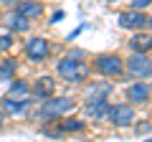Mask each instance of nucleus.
Instances as JSON below:
<instances>
[{"label": "nucleus", "instance_id": "19", "mask_svg": "<svg viewBox=\"0 0 152 142\" xmlns=\"http://www.w3.org/2000/svg\"><path fill=\"white\" fill-rule=\"evenodd\" d=\"M3 3H8V5H10V3H20V0H3Z\"/></svg>", "mask_w": 152, "mask_h": 142}, {"label": "nucleus", "instance_id": "13", "mask_svg": "<svg viewBox=\"0 0 152 142\" xmlns=\"http://www.w3.org/2000/svg\"><path fill=\"white\" fill-rule=\"evenodd\" d=\"M8 28H13V31H18V33H23V31H28V20L23 15H18V13H13L10 18H8Z\"/></svg>", "mask_w": 152, "mask_h": 142}, {"label": "nucleus", "instance_id": "5", "mask_svg": "<svg viewBox=\"0 0 152 142\" xmlns=\"http://www.w3.org/2000/svg\"><path fill=\"white\" fill-rule=\"evenodd\" d=\"M69 109H74V102L66 97H58V99H48L41 109V117H58V114H66Z\"/></svg>", "mask_w": 152, "mask_h": 142}, {"label": "nucleus", "instance_id": "8", "mask_svg": "<svg viewBox=\"0 0 152 142\" xmlns=\"http://www.w3.org/2000/svg\"><path fill=\"white\" fill-rule=\"evenodd\" d=\"M18 15H23L26 20L41 18V15H43V5L36 3V0H20V3H18Z\"/></svg>", "mask_w": 152, "mask_h": 142}, {"label": "nucleus", "instance_id": "4", "mask_svg": "<svg viewBox=\"0 0 152 142\" xmlns=\"http://www.w3.org/2000/svg\"><path fill=\"white\" fill-rule=\"evenodd\" d=\"M96 71H102L104 76H119L122 74V59L114 53H104L96 59Z\"/></svg>", "mask_w": 152, "mask_h": 142}, {"label": "nucleus", "instance_id": "7", "mask_svg": "<svg viewBox=\"0 0 152 142\" xmlns=\"http://www.w3.org/2000/svg\"><path fill=\"white\" fill-rule=\"evenodd\" d=\"M26 53L31 56L33 61H43L46 56H48V41L43 38H31L26 43Z\"/></svg>", "mask_w": 152, "mask_h": 142}, {"label": "nucleus", "instance_id": "2", "mask_svg": "<svg viewBox=\"0 0 152 142\" xmlns=\"http://www.w3.org/2000/svg\"><path fill=\"white\" fill-rule=\"evenodd\" d=\"M127 71L132 76H152V61L147 59V53H132L127 61Z\"/></svg>", "mask_w": 152, "mask_h": 142}, {"label": "nucleus", "instance_id": "21", "mask_svg": "<svg viewBox=\"0 0 152 142\" xmlns=\"http://www.w3.org/2000/svg\"><path fill=\"white\" fill-rule=\"evenodd\" d=\"M147 142H152V140H147Z\"/></svg>", "mask_w": 152, "mask_h": 142}, {"label": "nucleus", "instance_id": "14", "mask_svg": "<svg viewBox=\"0 0 152 142\" xmlns=\"http://www.w3.org/2000/svg\"><path fill=\"white\" fill-rule=\"evenodd\" d=\"M28 104V99H15V97H5V102H3V107H5L8 112H20L23 107Z\"/></svg>", "mask_w": 152, "mask_h": 142}, {"label": "nucleus", "instance_id": "11", "mask_svg": "<svg viewBox=\"0 0 152 142\" xmlns=\"http://www.w3.org/2000/svg\"><path fill=\"white\" fill-rule=\"evenodd\" d=\"M33 94L41 97V99H51V97H53V81H51V76L38 79L36 86H33Z\"/></svg>", "mask_w": 152, "mask_h": 142}, {"label": "nucleus", "instance_id": "1", "mask_svg": "<svg viewBox=\"0 0 152 142\" xmlns=\"http://www.w3.org/2000/svg\"><path fill=\"white\" fill-rule=\"evenodd\" d=\"M58 74L66 79V81H84L89 74V66L84 64V61H76V59H64L58 61Z\"/></svg>", "mask_w": 152, "mask_h": 142}, {"label": "nucleus", "instance_id": "6", "mask_svg": "<svg viewBox=\"0 0 152 142\" xmlns=\"http://www.w3.org/2000/svg\"><path fill=\"white\" fill-rule=\"evenodd\" d=\"M119 26L122 28H132V31H140L147 26V15H142L140 10H124L119 15Z\"/></svg>", "mask_w": 152, "mask_h": 142}, {"label": "nucleus", "instance_id": "18", "mask_svg": "<svg viewBox=\"0 0 152 142\" xmlns=\"http://www.w3.org/2000/svg\"><path fill=\"white\" fill-rule=\"evenodd\" d=\"M147 5H152V0H132V10H142Z\"/></svg>", "mask_w": 152, "mask_h": 142}, {"label": "nucleus", "instance_id": "9", "mask_svg": "<svg viewBox=\"0 0 152 142\" xmlns=\"http://www.w3.org/2000/svg\"><path fill=\"white\" fill-rule=\"evenodd\" d=\"M127 99L134 102V104L150 102V86H147V84H132V86L127 89Z\"/></svg>", "mask_w": 152, "mask_h": 142}, {"label": "nucleus", "instance_id": "17", "mask_svg": "<svg viewBox=\"0 0 152 142\" xmlns=\"http://www.w3.org/2000/svg\"><path fill=\"white\" fill-rule=\"evenodd\" d=\"M13 46V36H0V51H8Z\"/></svg>", "mask_w": 152, "mask_h": 142}, {"label": "nucleus", "instance_id": "16", "mask_svg": "<svg viewBox=\"0 0 152 142\" xmlns=\"http://www.w3.org/2000/svg\"><path fill=\"white\" fill-rule=\"evenodd\" d=\"M13 71H15V64L13 61H3V66H0V81L8 76H13Z\"/></svg>", "mask_w": 152, "mask_h": 142}, {"label": "nucleus", "instance_id": "3", "mask_svg": "<svg viewBox=\"0 0 152 142\" xmlns=\"http://www.w3.org/2000/svg\"><path fill=\"white\" fill-rule=\"evenodd\" d=\"M107 117L112 119V124L117 127H127L134 122V109H132L129 104H117V107H109Z\"/></svg>", "mask_w": 152, "mask_h": 142}, {"label": "nucleus", "instance_id": "15", "mask_svg": "<svg viewBox=\"0 0 152 142\" xmlns=\"http://www.w3.org/2000/svg\"><path fill=\"white\" fill-rule=\"evenodd\" d=\"M61 130H64V132H81V130H84V122H79V119H66L64 124H61Z\"/></svg>", "mask_w": 152, "mask_h": 142}, {"label": "nucleus", "instance_id": "12", "mask_svg": "<svg viewBox=\"0 0 152 142\" xmlns=\"http://www.w3.org/2000/svg\"><path fill=\"white\" fill-rule=\"evenodd\" d=\"M152 48V36L150 33H137L134 38H132V51L134 53H147Z\"/></svg>", "mask_w": 152, "mask_h": 142}, {"label": "nucleus", "instance_id": "10", "mask_svg": "<svg viewBox=\"0 0 152 142\" xmlns=\"http://www.w3.org/2000/svg\"><path fill=\"white\" fill-rule=\"evenodd\" d=\"M107 112H109L107 99H91V104H86V114L91 119H102V117H107Z\"/></svg>", "mask_w": 152, "mask_h": 142}, {"label": "nucleus", "instance_id": "20", "mask_svg": "<svg viewBox=\"0 0 152 142\" xmlns=\"http://www.w3.org/2000/svg\"><path fill=\"white\" fill-rule=\"evenodd\" d=\"M109 3H117V0H109Z\"/></svg>", "mask_w": 152, "mask_h": 142}]
</instances>
